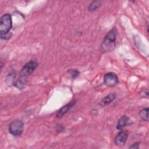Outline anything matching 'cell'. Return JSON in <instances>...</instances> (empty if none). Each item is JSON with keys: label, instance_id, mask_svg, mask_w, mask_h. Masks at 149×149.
Wrapping results in <instances>:
<instances>
[{"label": "cell", "instance_id": "8", "mask_svg": "<svg viewBox=\"0 0 149 149\" xmlns=\"http://www.w3.org/2000/svg\"><path fill=\"white\" fill-rule=\"evenodd\" d=\"M131 122L130 119L127 116H122L118 120L116 125V129L118 130H122L125 126L130 125Z\"/></svg>", "mask_w": 149, "mask_h": 149}, {"label": "cell", "instance_id": "2", "mask_svg": "<svg viewBox=\"0 0 149 149\" xmlns=\"http://www.w3.org/2000/svg\"><path fill=\"white\" fill-rule=\"evenodd\" d=\"M116 30L115 28L111 29L105 36L101 44V48L104 52L112 51L116 46Z\"/></svg>", "mask_w": 149, "mask_h": 149}, {"label": "cell", "instance_id": "13", "mask_svg": "<svg viewBox=\"0 0 149 149\" xmlns=\"http://www.w3.org/2000/svg\"><path fill=\"white\" fill-rule=\"evenodd\" d=\"M139 143L136 142L133 143L131 146L129 147V148H139Z\"/></svg>", "mask_w": 149, "mask_h": 149}, {"label": "cell", "instance_id": "4", "mask_svg": "<svg viewBox=\"0 0 149 149\" xmlns=\"http://www.w3.org/2000/svg\"><path fill=\"white\" fill-rule=\"evenodd\" d=\"M38 62L34 60H31L27 62L22 68L20 72V76L25 78L31 75L38 66Z\"/></svg>", "mask_w": 149, "mask_h": 149}, {"label": "cell", "instance_id": "11", "mask_svg": "<svg viewBox=\"0 0 149 149\" xmlns=\"http://www.w3.org/2000/svg\"><path fill=\"white\" fill-rule=\"evenodd\" d=\"M148 108H146L141 109L139 112V116L144 121L148 122Z\"/></svg>", "mask_w": 149, "mask_h": 149}, {"label": "cell", "instance_id": "10", "mask_svg": "<svg viewBox=\"0 0 149 149\" xmlns=\"http://www.w3.org/2000/svg\"><path fill=\"white\" fill-rule=\"evenodd\" d=\"M101 5V2L98 1H93L88 6V10L89 11L93 12L95 10L97 9H98Z\"/></svg>", "mask_w": 149, "mask_h": 149}, {"label": "cell", "instance_id": "9", "mask_svg": "<svg viewBox=\"0 0 149 149\" xmlns=\"http://www.w3.org/2000/svg\"><path fill=\"white\" fill-rule=\"evenodd\" d=\"M115 94L113 93H111L105 97L104 98L101 100V101L100 102V104L101 106H105L109 104L111 102H112L115 98Z\"/></svg>", "mask_w": 149, "mask_h": 149}, {"label": "cell", "instance_id": "3", "mask_svg": "<svg viewBox=\"0 0 149 149\" xmlns=\"http://www.w3.org/2000/svg\"><path fill=\"white\" fill-rule=\"evenodd\" d=\"M9 132L15 137L20 136L24 130V123L19 120L12 121L9 125Z\"/></svg>", "mask_w": 149, "mask_h": 149}, {"label": "cell", "instance_id": "12", "mask_svg": "<svg viewBox=\"0 0 149 149\" xmlns=\"http://www.w3.org/2000/svg\"><path fill=\"white\" fill-rule=\"evenodd\" d=\"M68 72L70 74L72 78L75 79L79 75V72L76 69H69Z\"/></svg>", "mask_w": 149, "mask_h": 149}, {"label": "cell", "instance_id": "1", "mask_svg": "<svg viewBox=\"0 0 149 149\" xmlns=\"http://www.w3.org/2000/svg\"><path fill=\"white\" fill-rule=\"evenodd\" d=\"M12 27V16L9 13L3 15L0 19V37L2 40H8L12 34L10 30Z\"/></svg>", "mask_w": 149, "mask_h": 149}, {"label": "cell", "instance_id": "6", "mask_svg": "<svg viewBox=\"0 0 149 149\" xmlns=\"http://www.w3.org/2000/svg\"><path fill=\"white\" fill-rule=\"evenodd\" d=\"M128 137V133L124 130H120L116 136V137L114 139V143L115 144V145H116L117 146L121 147H123Z\"/></svg>", "mask_w": 149, "mask_h": 149}, {"label": "cell", "instance_id": "5", "mask_svg": "<svg viewBox=\"0 0 149 149\" xmlns=\"http://www.w3.org/2000/svg\"><path fill=\"white\" fill-rule=\"evenodd\" d=\"M119 83L117 75L113 72H108L104 76V84L108 87H113Z\"/></svg>", "mask_w": 149, "mask_h": 149}, {"label": "cell", "instance_id": "7", "mask_svg": "<svg viewBox=\"0 0 149 149\" xmlns=\"http://www.w3.org/2000/svg\"><path fill=\"white\" fill-rule=\"evenodd\" d=\"M76 103V101L75 100H72L69 102H68L66 105L63 106L56 113V116L58 118H61L66 114L70 109H72Z\"/></svg>", "mask_w": 149, "mask_h": 149}]
</instances>
